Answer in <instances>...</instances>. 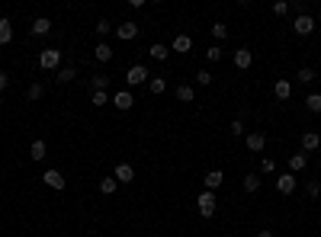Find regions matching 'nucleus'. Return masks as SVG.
<instances>
[{"label": "nucleus", "mask_w": 321, "mask_h": 237, "mask_svg": "<svg viewBox=\"0 0 321 237\" xmlns=\"http://www.w3.org/2000/svg\"><path fill=\"white\" fill-rule=\"evenodd\" d=\"M126 80H128V87H138V84H148V80H151V74H148L145 64H132L126 71Z\"/></svg>", "instance_id": "f257e3e1"}, {"label": "nucleus", "mask_w": 321, "mask_h": 237, "mask_svg": "<svg viewBox=\"0 0 321 237\" xmlns=\"http://www.w3.org/2000/svg\"><path fill=\"white\" fill-rule=\"evenodd\" d=\"M292 29H296V36H312V32H315V19H312L309 13H299Z\"/></svg>", "instance_id": "f03ea898"}, {"label": "nucleus", "mask_w": 321, "mask_h": 237, "mask_svg": "<svg viewBox=\"0 0 321 237\" xmlns=\"http://www.w3.org/2000/svg\"><path fill=\"white\" fill-rule=\"evenodd\" d=\"M196 205H199V215H202V218H212V215H215V205H218V202H215V192H202Z\"/></svg>", "instance_id": "7ed1b4c3"}, {"label": "nucleus", "mask_w": 321, "mask_h": 237, "mask_svg": "<svg viewBox=\"0 0 321 237\" xmlns=\"http://www.w3.org/2000/svg\"><path fill=\"white\" fill-rule=\"evenodd\" d=\"M58 61H61V51L58 48H45L42 55H39V67L52 71V67H58Z\"/></svg>", "instance_id": "20e7f679"}, {"label": "nucleus", "mask_w": 321, "mask_h": 237, "mask_svg": "<svg viewBox=\"0 0 321 237\" xmlns=\"http://www.w3.org/2000/svg\"><path fill=\"white\" fill-rule=\"evenodd\" d=\"M116 36H119L122 42H132V39H138V26L135 23H119L116 26Z\"/></svg>", "instance_id": "39448f33"}, {"label": "nucleus", "mask_w": 321, "mask_h": 237, "mask_svg": "<svg viewBox=\"0 0 321 237\" xmlns=\"http://www.w3.org/2000/svg\"><path fill=\"white\" fill-rule=\"evenodd\" d=\"M113 106H116V109H122V112H126V109H132V106H135V96H132L128 90H119V93L113 96Z\"/></svg>", "instance_id": "423d86ee"}, {"label": "nucleus", "mask_w": 321, "mask_h": 237, "mask_svg": "<svg viewBox=\"0 0 321 237\" xmlns=\"http://www.w3.org/2000/svg\"><path fill=\"white\" fill-rule=\"evenodd\" d=\"M251 64H254V55H251L248 48H238L235 51V67H238V71H248Z\"/></svg>", "instance_id": "0eeeda50"}, {"label": "nucleus", "mask_w": 321, "mask_h": 237, "mask_svg": "<svg viewBox=\"0 0 321 237\" xmlns=\"http://www.w3.org/2000/svg\"><path fill=\"white\" fill-rule=\"evenodd\" d=\"M263 144H267V135H263V132H251L248 135V151H263Z\"/></svg>", "instance_id": "6e6552de"}, {"label": "nucleus", "mask_w": 321, "mask_h": 237, "mask_svg": "<svg viewBox=\"0 0 321 237\" xmlns=\"http://www.w3.org/2000/svg\"><path fill=\"white\" fill-rule=\"evenodd\" d=\"M113 177H116V183H132V180H135V170H132V164H119V167H116V173H113Z\"/></svg>", "instance_id": "1a4fd4ad"}, {"label": "nucleus", "mask_w": 321, "mask_h": 237, "mask_svg": "<svg viewBox=\"0 0 321 237\" xmlns=\"http://www.w3.org/2000/svg\"><path fill=\"white\" fill-rule=\"evenodd\" d=\"M276 189L283 195H289L292 189H296V177H292V173H283V177H276Z\"/></svg>", "instance_id": "9d476101"}, {"label": "nucleus", "mask_w": 321, "mask_h": 237, "mask_svg": "<svg viewBox=\"0 0 321 237\" xmlns=\"http://www.w3.org/2000/svg\"><path fill=\"white\" fill-rule=\"evenodd\" d=\"M42 180H45V186H52V189H64V177H61L58 170H45Z\"/></svg>", "instance_id": "9b49d317"}, {"label": "nucleus", "mask_w": 321, "mask_h": 237, "mask_svg": "<svg viewBox=\"0 0 321 237\" xmlns=\"http://www.w3.org/2000/svg\"><path fill=\"white\" fill-rule=\"evenodd\" d=\"M36 36H49L52 32V19H45V16H39V19H32V26H29Z\"/></svg>", "instance_id": "f8f14e48"}, {"label": "nucleus", "mask_w": 321, "mask_h": 237, "mask_svg": "<svg viewBox=\"0 0 321 237\" xmlns=\"http://www.w3.org/2000/svg\"><path fill=\"white\" fill-rule=\"evenodd\" d=\"M273 93H276V99H289L292 96V84L289 80H276V84H273Z\"/></svg>", "instance_id": "ddd939ff"}, {"label": "nucleus", "mask_w": 321, "mask_h": 237, "mask_svg": "<svg viewBox=\"0 0 321 237\" xmlns=\"http://www.w3.org/2000/svg\"><path fill=\"white\" fill-rule=\"evenodd\" d=\"M302 147H305V151H315V147H321V135L318 132H305L302 135Z\"/></svg>", "instance_id": "4468645a"}, {"label": "nucleus", "mask_w": 321, "mask_h": 237, "mask_svg": "<svg viewBox=\"0 0 321 237\" xmlns=\"http://www.w3.org/2000/svg\"><path fill=\"white\" fill-rule=\"evenodd\" d=\"M222 180H225L222 170H209V173H206V186H209V192H215V189L222 186Z\"/></svg>", "instance_id": "2eb2a0df"}, {"label": "nucleus", "mask_w": 321, "mask_h": 237, "mask_svg": "<svg viewBox=\"0 0 321 237\" xmlns=\"http://www.w3.org/2000/svg\"><path fill=\"white\" fill-rule=\"evenodd\" d=\"M13 42V26L10 19H0V45H10Z\"/></svg>", "instance_id": "dca6fc26"}, {"label": "nucleus", "mask_w": 321, "mask_h": 237, "mask_svg": "<svg viewBox=\"0 0 321 237\" xmlns=\"http://www.w3.org/2000/svg\"><path fill=\"white\" fill-rule=\"evenodd\" d=\"M193 96H196V90L190 84H180V87H177V99H180V103H193Z\"/></svg>", "instance_id": "f3484780"}, {"label": "nucleus", "mask_w": 321, "mask_h": 237, "mask_svg": "<svg viewBox=\"0 0 321 237\" xmlns=\"http://www.w3.org/2000/svg\"><path fill=\"white\" fill-rule=\"evenodd\" d=\"M190 48H193V39H190V36H177V39H174V51L190 55Z\"/></svg>", "instance_id": "a211bd4d"}, {"label": "nucleus", "mask_w": 321, "mask_h": 237, "mask_svg": "<svg viewBox=\"0 0 321 237\" xmlns=\"http://www.w3.org/2000/svg\"><path fill=\"white\" fill-rule=\"evenodd\" d=\"M148 55H151L154 61H164V58L170 55V51H167V45H164V42H154L151 48H148Z\"/></svg>", "instance_id": "6ab92c4d"}, {"label": "nucleus", "mask_w": 321, "mask_h": 237, "mask_svg": "<svg viewBox=\"0 0 321 237\" xmlns=\"http://www.w3.org/2000/svg\"><path fill=\"white\" fill-rule=\"evenodd\" d=\"M305 109L309 112H321V93H309V96H305Z\"/></svg>", "instance_id": "aec40b11"}, {"label": "nucleus", "mask_w": 321, "mask_h": 237, "mask_svg": "<svg viewBox=\"0 0 321 237\" xmlns=\"http://www.w3.org/2000/svg\"><path fill=\"white\" fill-rule=\"evenodd\" d=\"M93 58H97V61H109V58H113V48H109L106 42H100L97 48H93Z\"/></svg>", "instance_id": "412c9836"}, {"label": "nucleus", "mask_w": 321, "mask_h": 237, "mask_svg": "<svg viewBox=\"0 0 321 237\" xmlns=\"http://www.w3.org/2000/svg\"><path fill=\"white\" fill-rule=\"evenodd\" d=\"M305 164H309V160H305V154H292V157H289V170H292V173L305 170Z\"/></svg>", "instance_id": "4be33fe9"}, {"label": "nucleus", "mask_w": 321, "mask_h": 237, "mask_svg": "<svg viewBox=\"0 0 321 237\" xmlns=\"http://www.w3.org/2000/svg\"><path fill=\"white\" fill-rule=\"evenodd\" d=\"M148 90H151V93H158V96H161V93L167 90V80H164V77H151V80H148Z\"/></svg>", "instance_id": "5701e85b"}, {"label": "nucleus", "mask_w": 321, "mask_h": 237, "mask_svg": "<svg viewBox=\"0 0 321 237\" xmlns=\"http://www.w3.org/2000/svg\"><path fill=\"white\" fill-rule=\"evenodd\" d=\"M116 189H119V183H116V177H106V180H100V192H106V195H113Z\"/></svg>", "instance_id": "b1692460"}, {"label": "nucleus", "mask_w": 321, "mask_h": 237, "mask_svg": "<svg viewBox=\"0 0 321 237\" xmlns=\"http://www.w3.org/2000/svg\"><path fill=\"white\" fill-rule=\"evenodd\" d=\"M244 189H248V192H257V189H260V177H257V173H248V177H244Z\"/></svg>", "instance_id": "393cba45"}, {"label": "nucleus", "mask_w": 321, "mask_h": 237, "mask_svg": "<svg viewBox=\"0 0 321 237\" xmlns=\"http://www.w3.org/2000/svg\"><path fill=\"white\" fill-rule=\"evenodd\" d=\"M90 87H93V90H106V87H109V77H103V74H93V77H90Z\"/></svg>", "instance_id": "a878e982"}, {"label": "nucleus", "mask_w": 321, "mask_h": 237, "mask_svg": "<svg viewBox=\"0 0 321 237\" xmlns=\"http://www.w3.org/2000/svg\"><path fill=\"white\" fill-rule=\"evenodd\" d=\"M296 80L299 84H312V80H315V71H312V67H302V71L296 74Z\"/></svg>", "instance_id": "bb28decb"}, {"label": "nucleus", "mask_w": 321, "mask_h": 237, "mask_svg": "<svg viewBox=\"0 0 321 237\" xmlns=\"http://www.w3.org/2000/svg\"><path fill=\"white\" fill-rule=\"evenodd\" d=\"M32 160H42L45 157V141H32Z\"/></svg>", "instance_id": "cd10ccee"}, {"label": "nucleus", "mask_w": 321, "mask_h": 237, "mask_svg": "<svg viewBox=\"0 0 321 237\" xmlns=\"http://www.w3.org/2000/svg\"><path fill=\"white\" fill-rule=\"evenodd\" d=\"M212 36L218 39V42H222V39H228V26H225V23H212Z\"/></svg>", "instance_id": "c85d7f7f"}, {"label": "nucleus", "mask_w": 321, "mask_h": 237, "mask_svg": "<svg viewBox=\"0 0 321 237\" xmlns=\"http://www.w3.org/2000/svg\"><path fill=\"white\" fill-rule=\"evenodd\" d=\"M74 77H77V74H74V67H61V71H58V80H61V84H71Z\"/></svg>", "instance_id": "c756f323"}, {"label": "nucleus", "mask_w": 321, "mask_h": 237, "mask_svg": "<svg viewBox=\"0 0 321 237\" xmlns=\"http://www.w3.org/2000/svg\"><path fill=\"white\" fill-rule=\"evenodd\" d=\"M305 192H309L312 199H318V195H321V186H318V180H309V183H305Z\"/></svg>", "instance_id": "7c9ffc66"}, {"label": "nucleus", "mask_w": 321, "mask_h": 237, "mask_svg": "<svg viewBox=\"0 0 321 237\" xmlns=\"http://www.w3.org/2000/svg\"><path fill=\"white\" fill-rule=\"evenodd\" d=\"M42 93H45V90H42V84H32V87H29V93H26V96H29L32 103H36V99H42Z\"/></svg>", "instance_id": "2f4dec72"}, {"label": "nucleus", "mask_w": 321, "mask_h": 237, "mask_svg": "<svg viewBox=\"0 0 321 237\" xmlns=\"http://www.w3.org/2000/svg\"><path fill=\"white\" fill-rule=\"evenodd\" d=\"M106 103H109L106 90H93V106H106Z\"/></svg>", "instance_id": "473e14b6"}, {"label": "nucleus", "mask_w": 321, "mask_h": 237, "mask_svg": "<svg viewBox=\"0 0 321 237\" xmlns=\"http://www.w3.org/2000/svg\"><path fill=\"white\" fill-rule=\"evenodd\" d=\"M273 13H276V16H286V13H289V3H286V0H276V3H273Z\"/></svg>", "instance_id": "72a5a7b5"}, {"label": "nucleus", "mask_w": 321, "mask_h": 237, "mask_svg": "<svg viewBox=\"0 0 321 237\" xmlns=\"http://www.w3.org/2000/svg\"><path fill=\"white\" fill-rule=\"evenodd\" d=\"M196 84H199V87H209V84H212V74H209V71H199V74H196Z\"/></svg>", "instance_id": "f704fd0d"}, {"label": "nucleus", "mask_w": 321, "mask_h": 237, "mask_svg": "<svg viewBox=\"0 0 321 237\" xmlns=\"http://www.w3.org/2000/svg\"><path fill=\"white\" fill-rule=\"evenodd\" d=\"M206 58H209V61H218V58H222V48H218V45H209Z\"/></svg>", "instance_id": "c9c22d12"}, {"label": "nucleus", "mask_w": 321, "mask_h": 237, "mask_svg": "<svg viewBox=\"0 0 321 237\" xmlns=\"http://www.w3.org/2000/svg\"><path fill=\"white\" fill-rule=\"evenodd\" d=\"M231 135H235V138H238V135H244V122H241V119L231 122Z\"/></svg>", "instance_id": "e433bc0d"}, {"label": "nucleus", "mask_w": 321, "mask_h": 237, "mask_svg": "<svg viewBox=\"0 0 321 237\" xmlns=\"http://www.w3.org/2000/svg\"><path fill=\"white\" fill-rule=\"evenodd\" d=\"M97 36H109V19H100L97 23Z\"/></svg>", "instance_id": "4c0bfd02"}, {"label": "nucleus", "mask_w": 321, "mask_h": 237, "mask_svg": "<svg viewBox=\"0 0 321 237\" xmlns=\"http://www.w3.org/2000/svg\"><path fill=\"white\" fill-rule=\"evenodd\" d=\"M6 87H10V77H6V71H0V93H3Z\"/></svg>", "instance_id": "58836bf2"}, {"label": "nucleus", "mask_w": 321, "mask_h": 237, "mask_svg": "<svg viewBox=\"0 0 321 237\" xmlns=\"http://www.w3.org/2000/svg\"><path fill=\"white\" fill-rule=\"evenodd\" d=\"M273 170H276V164H273L270 157H263V173H273Z\"/></svg>", "instance_id": "ea45409f"}, {"label": "nucleus", "mask_w": 321, "mask_h": 237, "mask_svg": "<svg viewBox=\"0 0 321 237\" xmlns=\"http://www.w3.org/2000/svg\"><path fill=\"white\" fill-rule=\"evenodd\" d=\"M257 237H273V231H257Z\"/></svg>", "instance_id": "a19ab883"}, {"label": "nucleus", "mask_w": 321, "mask_h": 237, "mask_svg": "<svg viewBox=\"0 0 321 237\" xmlns=\"http://www.w3.org/2000/svg\"><path fill=\"white\" fill-rule=\"evenodd\" d=\"M318 167H321V160H318Z\"/></svg>", "instance_id": "79ce46f5"}]
</instances>
